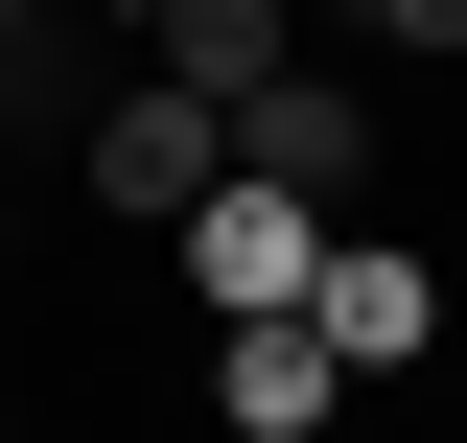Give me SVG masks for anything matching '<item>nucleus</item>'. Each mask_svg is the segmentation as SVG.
<instances>
[{
	"label": "nucleus",
	"instance_id": "1",
	"mask_svg": "<svg viewBox=\"0 0 467 443\" xmlns=\"http://www.w3.org/2000/svg\"><path fill=\"white\" fill-rule=\"evenodd\" d=\"M234 164H257V187H304V211H374V187H398L420 164V117L398 94H374V70H327V47H281V70H257V94H234Z\"/></svg>",
	"mask_w": 467,
	"mask_h": 443
},
{
	"label": "nucleus",
	"instance_id": "2",
	"mask_svg": "<svg viewBox=\"0 0 467 443\" xmlns=\"http://www.w3.org/2000/svg\"><path fill=\"white\" fill-rule=\"evenodd\" d=\"M304 327H327V374H350V397H398V374H444V257L350 211L327 257H304Z\"/></svg>",
	"mask_w": 467,
	"mask_h": 443
},
{
	"label": "nucleus",
	"instance_id": "3",
	"mask_svg": "<svg viewBox=\"0 0 467 443\" xmlns=\"http://www.w3.org/2000/svg\"><path fill=\"white\" fill-rule=\"evenodd\" d=\"M304 257H327V211H304V187H257V164H211V187L164 211V280L211 304V327H257V304H304Z\"/></svg>",
	"mask_w": 467,
	"mask_h": 443
},
{
	"label": "nucleus",
	"instance_id": "4",
	"mask_svg": "<svg viewBox=\"0 0 467 443\" xmlns=\"http://www.w3.org/2000/svg\"><path fill=\"white\" fill-rule=\"evenodd\" d=\"M211 164H234V117L187 94V70H140V94H117L94 140H70V211H94V233H164V211H187Z\"/></svg>",
	"mask_w": 467,
	"mask_h": 443
},
{
	"label": "nucleus",
	"instance_id": "5",
	"mask_svg": "<svg viewBox=\"0 0 467 443\" xmlns=\"http://www.w3.org/2000/svg\"><path fill=\"white\" fill-rule=\"evenodd\" d=\"M327 420H350V374H327V327H304V304L211 327V443H327Z\"/></svg>",
	"mask_w": 467,
	"mask_h": 443
},
{
	"label": "nucleus",
	"instance_id": "6",
	"mask_svg": "<svg viewBox=\"0 0 467 443\" xmlns=\"http://www.w3.org/2000/svg\"><path fill=\"white\" fill-rule=\"evenodd\" d=\"M117 24H140V70H187V94H211V117H234V94H257V70L304 47V0H117Z\"/></svg>",
	"mask_w": 467,
	"mask_h": 443
},
{
	"label": "nucleus",
	"instance_id": "7",
	"mask_svg": "<svg viewBox=\"0 0 467 443\" xmlns=\"http://www.w3.org/2000/svg\"><path fill=\"white\" fill-rule=\"evenodd\" d=\"M350 24H374L398 70H467V0H350Z\"/></svg>",
	"mask_w": 467,
	"mask_h": 443
},
{
	"label": "nucleus",
	"instance_id": "8",
	"mask_svg": "<svg viewBox=\"0 0 467 443\" xmlns=\"http://www.w3.org/2000/svg\"><path fill=\"white\" fill-rule=\"evenodd\" d=\"M0 94H24V0H0Z\"/></svg>",
	"mask_w": 467,
	"mask_h": 443
},
{
	"label": "nucleus",
	"instance_id": "9",
	"mask_svg": "<svg viewBox=\"0 0 467 443\" xmlns=\"http://www.w3.org/2000/svg\"><path fill=\"white\" fill-rule=\"evenodd\" d=\"M24 24H117V0H24Z\"/></svg>",
	"mask_w": 467,
	"mask_h": 443
}]
</instances>
